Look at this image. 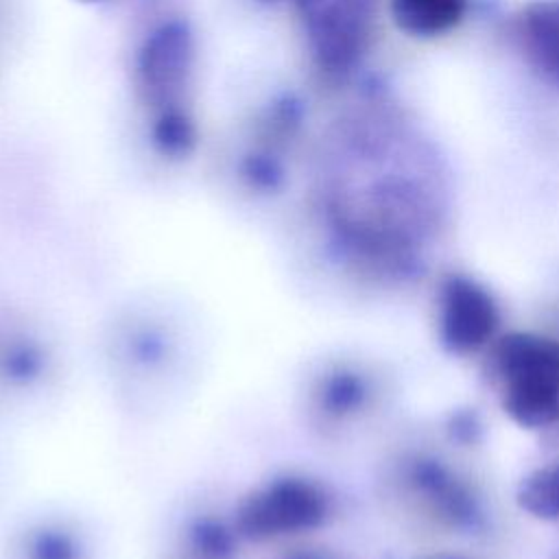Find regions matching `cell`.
Returning <instances> with one entry per match:
<instances>
[{"mask_svg": "<svg viewBox=\"0 0 559 559\" xmlns=\"http://www.w3.org/2000/svg\"><path fill=\"white\" fill-rule=\"evenodd\" d=\"M310 52L330 74L349 72L362 57L373 20V0H295Z\"/></svg>", "mask_w": 559, "mask_h": 559, "instance_id": "3957f363", "label": "cell"}, {"mask_svg": "<svg viewBox=\"0 0 559 559\" xmlns=\"http://www.w3.org/2000/svg\"><path fill=\"white\" fill-rule=\"evenodd\" d=\"M520 504L537 518H559V465L528 476L520 489Z\"/></svg>", "mask_w": 559, "mask_h": 559, "instance_id": "ba28073f", "label": "cell"}, {"mask_svg": "<svg viewBox=\"0 0 559 559\" xmlns=\"http://www.w3.org/2000/svg\"><path fill=\"white\" fill-rule=\"evenodd\" d=\"M498 312L491 297L469 280L454 277L443 288L441 334L450 349L480 347L496 330Z\"/></svg>", "mask_w": 559, "mask_h": 559, "instance_id": "277c9868", "label": "cell"}, {"mask_svg": "<svg viewBox=\"0 0 559 559\" xmlns=\"http://www.w3.org/2000/svg\"><path fill=\"white\" fill-rule=\"evenodd\" d=\"M264 2H277V0H264Z\"/></svg>", "mask_w": 559, "mask_h": 559, "instance_id": "30bf717a", "label": "cell"}, {"mask_svg": "<svg viewBox=\"0 0 559 559\" xmlns=\"http://www.w3.org/2000/svg\"><path fill=\"white\" fill-rule=\"evenodd\" d=\"M504 382V408L522 426L559 421V343L537 334H511L496 349Z\"/></svg>", "mask_w": 559, "mask_h": 559, "instance_id": "6da1fadb", "label": "cell"}, {"mask_svg": "<svg viewBox=\"0 0 559 559\" xmlns=\"http://www.w3.org/2000/svg\"><path fill=\"white\" fill-rule=\"evenodd\" d=\"M153 146L166 157H186L197 144V124L188 109H173L153 116Z\"/></svg>", "mask_w": 559, "mask_h": 559, "instance_id": "52a82bcc", "label": "cell"}, {"mask_svg": "<svg viewBox=\"0 0 559 559\" xmlns=\"http://www.w3.org/2000/svg\"><path fill=\"white\" fill-rule=\"evenodd\" d=\"M424 559H465V557H456V555H432V557H424Z\"/></svg>", "mask_w": 559, "mask_h": 559, "instance_id": "9c48e42d", "label": "cell"}, {"mask_svg": "<svg viewBox=\"0 0 559 559\" xmlns=\"http://www.w3.org/2000/svg\"><path fill=\"white\" fill-rule=\"evenodd\" d=\"M391 11L402 31L439 35L461 20L465 0H391Z\"/></svg>", "mask_w": 559, "mask_h": 559, "instance_id": "8992f818", "label": "cell"}, {"mask_svg": "<svg viewBox=\"0 0 559 559\" xmlns=\"http://www.w3.org/2000/svg\"><path fill=\"white\" fill-rule=\"evenodd\" d=\"M194 68V39L190 28L170 20L142 41L135 57V85L153 116L188 109L186 92Z\"/></svg>", "mask_w": 559, "mask_h": 559, "instance_id": "7a4b0ae2", "label": "cell"}, {"mask_svg": "<svg viewBox=\"0 0 559 559\" xmlns=\"http://www.w3.org/2000/svg\"><path fill=\"white\" fill-rule=\"evenodd\" d=\"M522 39L531 61L559 81V0H537L524 9Z\"/></svg>", "mask_w": 559, "mask_h": 559, "instance_id": "5b68a950", "label": "cell"}]
</instances>
